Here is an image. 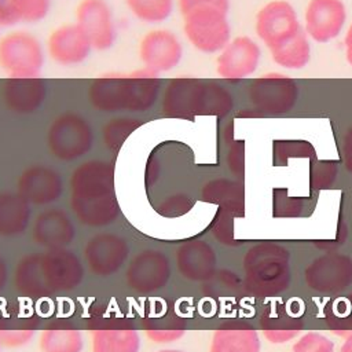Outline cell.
Returning <instances> with one entry per match:
<instances>
[{"mask_svg": "<svg viewBox=\"0 0 352 352\" xmlns=\"http://www.w3.org/2000/svg\"><path fill=\"white\" fill-rule=\"evenodd\" d=\"M47 98V82L41 77H7L1 87V100L15 114H33Z\"/></svg>", "mask_w": 352, "mask_h": 352, "instance_id": "obj_18", "label": "cell"}, {"mask_svg": "<svg viewBox=\"0 0 352 352\" xmlns=\"http://www.w3.org/2000/svg\"><path fill=\"white\" fill-rule=\"evenodd\" d=\"M144 120L133 116H117L110 118L102 126L103 146L113 154H117L125 140L142 125Z\"/></svg>", "mask_w": 352, "mask_h": 352, "instance_id": "obj_28", "label": "cell"}, {"mask_svg": "<svg viewBox=\"0 0 352 352\" xmlns=\"http://www.w3.org/2000/svg\"><path fill=\"white\" fill-rule=\"evenodd\" d=\"M248 95L254 110L279 114L292 110L296 104L298 87L293 78L272 73L252 81Z\"/></svg>", "mask_w": 352, "mask_h": 352, "instance_id": "obj_10", "label": "cell"}, {"mask_svg": "<svg viewBox=\"0 0 352 352\" xmlns=\"http://www.w3.org/2000/svg\"><path fill=\"white\" fill-rule=\"evenodd\" d=\"M260 341L250 327L226 326L214 331L210 352H258Z\"/></svg>", "mask_w": 352, "mask_h": 352, "instance_id": "obj_25", "label": "cell"}, {"mask_svg": "<svg viewBox=\"0 0 352 352\" xmlns=\"http://www.w3.org/2000/svg\"><path fill=\"white\" fill-rule=\"evenodd\" d=\"M341 352H352V334H349L341 348Z\"/></svg>", "mask_w": 352, "mask_h": 352, "instance_id": "obj_36", "label": "cell"}, {"mask_svg": "<svg viewBox=\"0 0 352 352\" xmlns=\"http://www.w3.org/2000/svg\"><path fill=\"white\" fill-rule=\"evenodd\" d=\"M293 352H334V344L324 336L311 331L293 345Z\"/></svg>", "mask_w": 352, "mask_h": 352, "instance_id": "obj_32", "label": "cell"}, {"mask_svg": "<svg viewBox=\"0 0 352 352\" xmlns=\"http://www.w3.org/2000/svg\"><path fill=\"white\" fill-rule=\"evenodd\" d=\"M38 346L41 352H81L84 340L73 324L52 323L41 331Z\"/></svg>", "mask_w": 352, "mask_h": 352, "instance_id": "obj_26", "label": "cell"}, {"mask_svg": "<svg viewBox=\"0 0 352 352\" xmlns=\"http://www.w3.org/2000/svg\"><path fill=\"white\" fill-rule=\"evenodd\" d=\"M129 254L128 242L116 234L103 232L92 236L84 249L88 268L98 276L116 274L126 261Z\"/></svg>", "mask_w": 352, "mask_h": 352, "instance_id": "obj_15", "label": "cell"}, {"mask_svg": "<svg viewBox=\"0 0 352 352\" xmlns=\"http://www.w3.org/2000/svg\"><path fill=\"white\" fill-rule=\"evenodd\" d=\"M172 274L168 257L157 249H146L129 263L125 280L138 293H153L162 289Z\"/></svg>", "mask_w": 352, "mask_h": 352, "instance_id": "obj_12", "label": "cell"}, {"mask_svg": "<svg viewBox=\"0 0 352 352\" xmlns=\"http://www.w3.org/2000/svg\"><path fill=\"white\" fill-rule=\"evenodd\" d=\"M69 186L70 208L82 224L103 227L120 216L113 162L104 160L82 162L73 170Z\"/></svg>", "mask_w": 352, "mask_h": 352, "instance_id": "obj_1", "label": "cell"}, {"mask_svg": "<svg viewBox=\"0 0 352 352\" xmlns=\"http://www.w3.org/2000/svg\"><path fill=\"white\" fill-rule=\"evenodd\" d=\"M84 279L80 258L66 248L25 256L14 274L15 289L26 297H47L76 289Z\"/></svg>", "mask_w": 352, "mask_h": 352, "instance_id": "obj_2", "label": "cell"}, {"mask_svg": "<svg viewBox=\"0 0 352 352\" xmlns=\"http://www.w3.org/2000/svg\"><path fill=\"white\" fill-rule=\"evenodd\" d=\"M138 55L144 69L160 76L173 70L183 59V44L169 29L148 30L140 40Z\"/></svg>", "mask_w": 352, "mask_h": 352, "instance_id": "obj_9", "label": "cell"}, {"mask_svg": "<svg viewBox=\"0 0 352 352\" xmlns=\"http://www.w3.org/2000/svg\"><path fill=\"white\" fill-rule=\"evenodd\" d=\"M158 352H183V351H179V349H162V351H158Z\"/></svg>", "mask_w": 352, "mask_h": 352, "instance_id": "obj_37", "label": "cell"}, {"mask_svg": "<svg viewBox=\"0 0 352 352\" xmlns=\"http://www.w3.org/2000/svg\"><path fill=\"white\" fill-rule=\"evenodd\" d=\"M301 29L294 7L286 0H272L256 15V33L268 50L287 43Z\"/></svg>", "mask_w": 352, "mask_h": 352, "instance_id": "obj_8", "label": "cell"}, {"mask_svg": "<svg viewBox=\"0 0 352 352\" xmlns=\"http://www.w3.org/2000/svg\"><path fill=\"white\" fill-rule=\"evenodd\" d=\"M16 191L30 205H50L62 197L63 180L51 166L30 165L18 177Z\"/></svg>", "mask_w": 352, "mask_h": 352, "instance_id": "obj_16", "label": "cell"}, {"mask_svg": "<svg viewBox=\"0 0 352 352\" xmlns=\"http://www.w3.org/2000/svg\"><path fill=\"white\" fill-rule=\"evenodd\" d=\"M30 204L16 191H0V235H21L29 226Z\"/></svg>", "mask_w": 352, "mask_h": 352, "instance_id": "obj_23", "label": "cell"}, {"mask_svg": "<svg viewBox=\"0 0 352 352\" xmlns=\"http://www.w3.org/2000/svg\"><path fill=\"white\" fill-rule=\"evenodd\" d=\"M232 95L214 81L172 78L162 94L161 111L168 118L192 121L198 116L223 117L232 109Z\"/></svg>", "mask_w": 352, "mask_h": 352, "instance_id": "obj_4", "label": "cell"}, {"mask_svg": "<svg viewBox=\"0 0 352 352\" xmlns=\"http://www.w3.org/2000/svg\"><path fill=\"white\" fill-rule=\"evenodd\" d=\"M270 51L272 60L285 69H302L311 59V45L302 29L292 40Z\"/></svg>", "mask_w": 352, "mask_h": 352, "instance_id": "obj_27", "label": "cell"}, {"mask_svg": "<svg viewBox=\"0 0 352 352\" xmlns=\"http://www.w3.org/2000/svg\"><path fill=\"white\" fill-rule=\"evenodd\" d=\"M214 257L212 249L199 241L183 243L176 253L179 272L187 279H204L212 271Z\"/></svg>", "mask_w": 352, "mask_h": 352, "instance_id": "obj_24", "label": "cell"}, {"mask_svg": "<svg viewBox=\"0 0 352 352\" xmlns=\"http://www.w3.org/2000/svg\"><path fill=\"white\" fill-rule=\"evenodd\" d=\"M143 327L146 336L157 344H168L179 340L186 331V320L176 309L168 308L166 304L160 302L147 309Z\"/></svg>", "mask_w": 352, "mask_h": 352, "instance_id": "obj_20", "label": "cell"}, {"mask_svg": "<svg viewBox=\"0 0 352 352\" xmlns=\"http://www.w3.org/2000/svg\"><path fill=\"white\" fill-rule=\"evenodd\" d=\"M45 54L41 41L26 30L0 37V69L8 77H40Z\"/></svg>", "mask_w": 352, "mask_h": 352, "instance_id": "obj_6", "label": "cell"}, {"mask_svg": "<svg viewBox=\"0 0 352 352\" xmlns=\"http://www.w3.org/2000/svg\"><path fill=\"white\" fill-rule=\"evenodd\" d=\"M76 236V228L69 214L58 208L41 212L33 224V239L45 249H63Z\"/></svg>", "mask_w": 352, "mask_h": 352, "instance_id": "obj_19", "label": "cell"}, {"mask_svg": "<svg viewBox=\"0 0 352 352\" xmlns=\"http://www.w3.org/2000/svg\"><path fill=\"white\" fill-rule=\"evenodd\" d=\"M37 322L34 318H15L0 323V345L6 348L23 346L33 338Z\"/></svg>", "mask_w": 352, "mask_h": 352, "instance_id": "obj_30", "label": "cell"}, {"mask_svg": "<svg viewBox=\"0 0 352 352\" xmlns=\"http://www.w3.org/2000/svg\"><path fill=\"white\" fill-rule=\"evenodd\" d=\"M45 140L52 157L69 162L84 157L92 148L95 135L84 116L65 111L51 121Z\"/></svg>", "mask_w": 352, "mask_h": 352, "instance_id": "obj_5", "label": "cell"}, {"mask_svg": "<svg viewBox=\"0 0 352 352\" xmlns=\"http://www.w3.org/2000/svg\"><path fill=\"white\" fill-rule=\"evenodd\" d=\"M0 349H1V345H0Z\"/></svg>", "mask_w": 352, "mask_h": 352, "instance_id": "obj_38", "label": "cell"}, {"mask_svg": "<svg viewBox=\"0 0 352 352\" xmlns=\"http://www.w3.org/2000/svg\"><path fill=\"white\" fill-rule=\"evenodd\" d=\"M261 51L258 44L248 37L238 36L219 52L216 73L230 81H238L253 74L258 66Z\"/></svg>", "mask_w": 352, "mask_h": 352, "instance_id": "obj_13", "label": "cell"}, {"mask_svg": "<svg viewBox=\"0 0 352 352\" xmlns=\"http://www.w3.org/2000/svg\"><path fill=\"white\" fill-rule=\"evenodd\" d=\"M92 51V44L77 23L55 28L47 38V54L59 66L74 67L84 63Z\"/></svg>", "mask_w": 352, "mask_h": 352, "instance_id": "obj_14", "label": "cell"}, {"mask_svg": "<svg viewBox=\"0 0 352 352\" xmlns=\"http://www.w3.org/2000/svg\"><path fill=\"white\" fill-rule=\"evenodd\" d=\"M177 7L182 15L197 10V8H205V7H213L219 8L224 12H228L230 10V0H176Z\"/></svg>", "mask_w": 352, "mask_h": 352, "instance_id": "obj_33", "label": "cell"}, {"mask_svg": "<svg viewBox=\"0 0 352 352\" xmlns=\"http://www.w3.org/2000/svg\"><path fill=\"white\" fill-rule=\"evenodd\" d=\"M344 44H345V56L348 63L352 66V23L349 25L345 38H344Z\"/></svg>", "mask_w": 352, "mask_h": 352, "instance_id": "obj_34", "label": "cell"}, {"mask_svg": "<svg viewBox=\"0 0 352 352\" xmlns=\"http://www.w3.org/2000/svg\"><path fill=\"white\" fill-rule=\"evenodd\" d=\"M346 21V10L341 0H309L305 14V33L316 43L336 38Z\"/></svg>", "mask_w": 352, "mask_h": 352, "instance_id": "obj_17", "label": "cell"}, {"mask_svg": "<svg viewBox=\"0 0 352 352\" xmlns=\"http://www.w3.org/2000/svg\"><path fill=\"white\" fill-rule=\"evenodd\" d=\"M192 206V201L184 192H173L165 197L157 206V212L166 217H176L184 214Z\"/></svg>", "mask_w": 352, "mask_h": 352, "instance_id": "obj_31", "label": "cell"}, {"mask_svg": "<svg viewBox=\"0 0 352 352\" xmlns=\"http://www.w3.org/2000/svg\"><path fill=\"white\" fill-rule=\"evenodd\" d=\"M183 32L188 43L204 54L220 52L231 40L227 12L213 8H197L183 15Z\"/></svg>", "mask_w": 352, "mask_h": 352, "instance_id": "obj_7", "label": "cell"}, {"mask_svg": "<svg viewBox=\"0 0 352 352\" xmlns=\"http://www.w3.org/2000/svg\"><path fill=\"white\" fill-rule=\"evenodd\" d=\"M50 11L51 0H0V28L34 25Z\"/></svg>", "mask_w": 352, "mask_h": 352, "instance_id": "obj_22", "label": "cell"}, {"mask_svg": "<svg viewBox=\"0 0 352 352\" xmlns=\"http://www.w3.org/2000/svg\"><path fill=\"white\" fill-rule=\"evenodd\" d=\"M161 91L160 76L142 67L131 73H110L91 81L87 96L102 113H144L154 107Z\"/></svg>", "mask_w": 352, "mask_h": 352, "instance_id": "obj_3", "label": "cell"}, {"mask_svg": "<svg viewBox=\"0 0 352 352\" xmlns=\"http://www.w3.org/2000/svg\"><path fill=\"white\" fill-rule=\"evenodd\" d=\"M76 23L87 34L94 50L106 51L116 44L117 26L106 0H81L76 8Z\"/></svg>", "mask_w": 352, "mask_h": 352, "instance_id": "obj_11", "label": "cell"}, {"mask_svg": "<svg viewBox=\"0 0 352 352\" xmlns=\"http://www.w3.org/2000/svg\"><path fill=\"white\" fill-rule=\"evenodd\" d=\"M92 352H139L140 338L129 324L98 327L91 336Z\"/></svg>", "mask_w": 352, "mask_h": 352, "instance_id": "obj_21", "label": "cell"}, {"mask_svg": "<svg viewBox=\"0 0 352 352\" xmlns=\"http://www.w3.org/2000/svg\"><path fill=\"white\" fill-rule=\"evenodd\" d=\"M8 279V270H7V264L6 261L0 257V290H3V287L6 286Z\"/></svg>", "mask_w": 352, "mask_h": 352, "instance_id": "obj_35", "label": "cell"}, {"mask_svg": "<svg viewBox=\"0 0 352 352\" xmlns=\"http://www.w3.org/2000/svg\"><path fill=\"white\" fill-rule=\"evenodd\" d=\"M129 12L140 22L160 25L173 12L175 0H124Z\"/></svg>", "mask_w": 352, "mask_h": 352, "instance_id": "obj_29", "label": "cell"}]
</instances>
